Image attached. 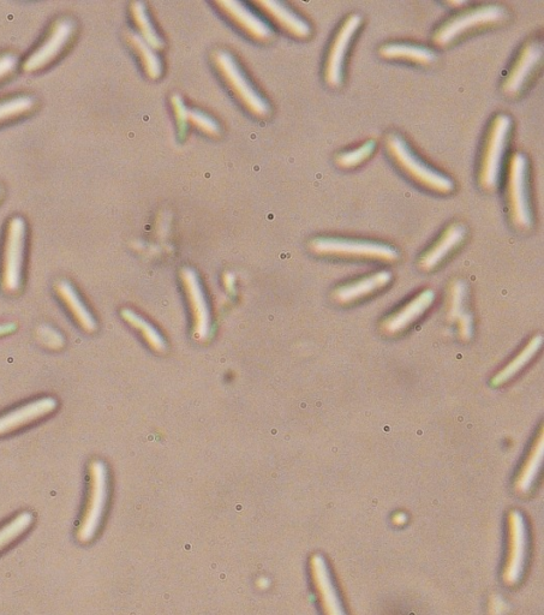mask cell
Instances as JSON below:
<instances>
[{
  "label": "cell",
  "mask_w": 544,
  "mask_h": 615,
  "mask_svg": "<svg viewBox=\"0 0 544 615\" xmlns=\"http://www.w3.org/2000/svg\"><path fill=\"white\" fill-rule=\"evenodd\" d=\"M385 143L387 153L390 155L393 163L412 182L420 185L423 189L439 195L452 194L454 189H456V183H454L453 179L418 157L402 135L397 133L388 134Z\"/></svg>",
  "instance_id": "cell-1"
},
{
  "label": "cell",
  "mask_w": 544,
  "mask_h": 615,
  "mask_svg": "<svg viewBox=\"0 0 544 615\" xmlns=\"http://www.w3.org/2000/svg\"><path fill=\"white\" fill-rule=\"evenodd\" d=\"M512 129V117L506 113L496 115L489 125L478 170V184L487 193L499 188Z\"/></svg>",
  "instance_id": "cell-2"
},
{
  "label": "cell",
  "mask_w": 544,
  "mask_h": 615,
  "mask_svg": "<svg viewBox=\"0 0 544 615\" xmlns=\"http://www.w3.org/2000/svg\"><path fill=\"white\" fill-rule=\"evenodd\" d=\"M506 202L514 228L529 231L534 226L530 195V164L522 152H514L508 160L506 175Z\"/></svg>",
  "instance_id": "cell-3"
},
{
  "label": "cell",
  "mask_w": 544,
  "mask_h": 615,
  "mask_svg": "<svg viewBox=\"0 0 544 615\" xmlns=\"http://www.w3.org/2000/svg\"><path fill=\"white\" fill-rule=\"evenodd\" d=\"M507 17V9L499 4L481 5V7L464 10L450 17L436 29L433 34V44L440 49H445L472 32L501 25Z\"/></svg>",
  "instance_id": "cell-4"
},
{
  "label": "cell",
  "mask_w": 544,
  "mask_h": 615,
  "mask_svg": "<svg viewBox=\"0 0 544 615\" xmlns=\"http://www.w3.org/2000/svg\"><path fill=\"white\" fill-rule=\"evenodd\" d=\"M213 63L221 79L242 104L245 110L257 118H266L271 115V104L257 91L253 82L245 75L241 65L230 52L218 50L213 53Z\"/></svg>",
  "instance_id": "cell-5"
},
{
  "label": "cell",
  "mask_w": 544,
  "mask_h": 615,
  "mask_svg": "<svg viewBox=\"0 0 544 615\" xmlns=\"http://www.w3.org/2000/svg\"><path fill=\"white\" fill-rule=\"evenodd\" d=\"M309 248L316 255L339 259L396 262L400 258L398 249L390 244L355 238L318 237Z\"/></svg>",
  "instance_id": "cell-6"
},
{
  "label": "cell",
  "mask_w": 544,
  "mask_h": 615,
  "mask_svg": "<svg viewBox=\"0 0 544 615\" xmlns=\"http://www.w3.org/2000/svg\"><path fill=\"white\" fill-rule=\"evenodd\" d=\"M107 500H109V474L103 462L95 461L91 464V491L85 515L77 529V540L89 543L97 536L105 515Z\"/></svg>",
  "instance_id": "cell-7"
},
{
  "label": "cell",
  "mask_w": 544,
  "mask_h": 615,
  "mask_svg": "<svg viewBox=\"0 0 544 615\" xmlns=\"http://www.w3.org/2000/svg\"><path fill=\"white\" fill-rule=\"evenodd\" d=\"M26 234L25 219L14 217L9 220L5 232L2 266V286L8 294H15L21 289Z\"/></svg>",
  "instance_id": "cell-8"
},
{
  "label": "cell",
  "mask_w": 544,
  "mask_h": 615,
  "mask_svg": "<svg viewBox=\"0 0 544 615\" xmlns=\"http://www.w3.org/2000/svg\"><path fill=\"white\" fill-rule=\"evenodd\" d=\"M362 16L351 14L343 21L332 40L325 63V81L331 88L342 87L345 76L346 61L352 43L360 32Z\"/></svg>",
  "instance_id": "cell-9"
},
{
  "label": "cell",
  "mask_w": 544,
  "mask_h": 615,
  "mask_svg": "<svg viewBox=\"0 0 544 615\" xmlns=\"http://www.w3.org/2000/svg\"><path fill=\"white\" fill-rule=\"evenodd\" d=\"M76 25L75 22L68 17L59 19L47 33L43 43H41L37 49H35L31 55L23 62L22 69L26 73L33 74L38 73L40 70H44L49 67L56 59L62 55L70 44L75 34Z\"/></svg>",
  "instance_id": "cell-10"
},
{
  "label": "cell",
  "mask_w": 544,
  "mask_h": 615,
  "mask_svg": "<svg viewBox=\"0 0 544 615\" xmlns=\"http://www.w3.org/2000/svg\"><path fill=\"white\" fill-rule=\"evenodd\" d=\"M543 59V45L540 40L531 39L520 49L516 61L508 71L502 92L507 98H517L528 87Z\"/></svg>",
  "instance_id": "cell-11"
},
{
  "label": "cell",
  "mask_w": 544,
  "mask_h": 615,
  "mask_svg": "<svg viewBox=\"0 0 544 615\" xmlns=\"http://www.w3.org/2000/svg\"><path fill=\"white\" fill-rule=\"evenodd\" d=\"M528 552V529L525 519L519 511H511L508 515V552L504 569V581L514 585L523 576Z\"/></svg>",
  "instance_id": "cell-12"
},
{
  "label": "cell",
  "mask_w": 544,
  "mask_h": 615,
  "mask_svg": "<svg viewBox=\"0 0 544 615\" xmlns=\"http://www.w3.org/2000/svg\"><path fill=\"white\" fill-rule=\"evenodd\" d=\"M221 13L237 28L248 35L250 39L259 43H268L274 39V31L271 25L262 17L251 10L247 4L237 2V0H221L215 3Z\"/></svg>",
  "instance_id": "cell-13"
},
{
  "label": "cell",
  "mask_w": 544,
  "mask_h": 615,
  "mask_svg": "<svg viewBox=\"0 0 544 615\" xmlns=\"http://www.w3.org/2000/svg\"><path fill=\"white\" fill-rule=\"evenodd\" d=\"M181 278L193 313L195 336L197 339L206 340L211 336L212 318L199 276L193 268L185 267Z\"/></svg>",
  "instance_id": "cell-14"
},
{
  "label": "cell",
  "mask_w": 544,
  "mask_h": 615,
  "mask_svg": "<svg viewBox=\"0 0 544 615\" xmlns=\"http://www.w3.org/2000/svg\"><path fill=\"white\" fill-rule=\"evenodd\" d=\"M310 571L316 593L319 595L322 611L325 615H348L340 599L336 584L333 582L330 567L321 554L310 559Z\"/></svg>",
  "instance_id": "cell-15"
},
{
  "label": "cell",
  "mask_w": 544,
  "mask_h": 615,
  "mask_svg": "<svg viewBox=\"0 0 544 615\" xmlns=\"http://www.w3.org/2000/svg\"><path fill=\"white\" fill-rule=\"evenodd\" d=\"M255 4L278 27L282 28V31L291 35L292 38L306 40L312 37V26L300 14L292 10L289 5L278 2V0H259Z\"/></svg>",
  "instance_id": "cell-16"
},
{
  "label": "cell",
  "mask_w": 544,
  "mask_h": 615,
  "mask_svg": "<svg viewBox=\"0 0 544 615\" xmlns=\"http://www.w3.org/2000/svg\"><path fill=\"white\" fill-rule=\"evenodd\" d=\"M466 228L462 223H452L442 231V234L436 240L432 247H430L426 253H424L418 266L424 272H430L439 267L448 256H450L454 250L462 246V243L466 238Z\"/></svg>",
  "instance_id": "cell-17"
},
{
  "label": "cell",
  "mask_w": 544,
  "mask_h": 615,
  "mask_svg": "<svg viewBox=\"0 0 544 615\" xmlns=\"http://www.w3.org/2000/svg\"><path fill=\"white\" fill-rule=\"evenodd\" d=\"M434 301L435 292L433 290L420 292V294L404 304L402 308H399L396 313L388 316L382 322V330L387 334H398L408 330L412 324H415L433 306Z\"/></svg>",
  "instance_id": "cell-18"
},
{
  "label": "cell",
  "mask_w": 544,
  "mask_h": 615,
  "mask_svg": "<svg viewBox=\"0 0 544 615\" xmlns=\"http://www.w3.org/2000/svg\"><path fill=\"white\" fill-rule=\"evenodd\" d=\"M58 402L55 398L45 397L26 405L20 406L9 413L0 416V435L13 433L29 423L43 419L57 409Z\"/></svg>",
  "instance_id": "cell-19"
},
{
  "label": "cell",
  "mask_w": 544,
  "mask_h": 615,
  "mask_svg": "<svg viewBox=\"0 0 544 615\" xmlns=\"http://www.w3.org/2000/svg\"><path fill=\"white\" fill-rule=\"evenodd\" d=\"M392 273L390 271H379L369 274L342 286L334 292V300L340 304H351L363 298L372 296L376 292L386 288L392 282Z\"/></svg>",
  "instance_id": "cell-20"
},
{
  "label": "cell",
  "mask_w": 544,
  "mask_h": 615,
  "mask_svg": "<svg viewBox=\"0 0 544 615\" xmlns=\"http://www.w3.org/2000/svg\"><path fill=\"white\" fill-rule=\"evenodd\" d=\"M379 56L386 61L411 63L421 67H429L438 59L429 47L408 43L384 44L379 49Z\"/></svg>",
  "instance_id": "cell-21"
},
{
  "label": "cell",
  "mask_w": 544,
  "mask_h": 615,
  "mask_svg": "<svg viewBox=\"0 0 544 615\" xmlns=\"http://www.w3.org/2000/svg\"><path fill=\"white\" fill-rule=\"evenodd\" d=\"M56 291L58 296L62 298L65 306H67L71 314H73L77 324H79L83 330L88 333H93L97 330V321H95L94 316L89 312V309L86 304L83 303L73 285L67 282V280H59L56 284Z\"/></svg>",
  "instance_id": "cell-22"
},
{
  "label": "cell",
  "mask_w": 544,
  "mask_h": 615,
  "mask_svg": "<svg viewBox=\"0 0 544 615\" xmlns=\"http://www.w3.org/2000/svg\"><path fill=\"white\" fill-rule=\"evenodd\" d=\"M544 439L543 429L537 435L532 444L528 457H526L522 469H520L516 480V491L520 494H528L534 487L543 463Z\"/></svg>",
  "instance_id": "cell-23"
},
{
  "label": "cell",
  "mask_w": 544,
  "mask_h": 615,
  "mask_svg": "<svg viewBox=\"0 0 544 615\" xmlns=\"http://www.w3.org/2000/svg\"><path fill=\"white\" fill-rule=\"evenodd\" d=\"M542 344V336H535L532 338L530 342L518 352L516 357H513L512 361L507 363L506 366L494 376L492 384L494 386L504 385L506 382L513 379L519 372H522V369L528 366L532 358H534L537 352L540 351Z\"/></svg>",
  "instance_id": "cell-24"
},
{
  "label": "cell",
  "mask_w": 544,
  "mask_h": 615,
  "mask_svg": "<svg viewBox=\"0 0 544 615\" xmlns=\"http://www.w3.org/2000/svg\"><path fill=\"white\" fill-rule=\"evenodd\" d=\"M131 19H133L137 28V35L146 43L153 47L155 51L163 50L165 43L163 38L155 28L154 23L149 16L145 3L135 2L130 5Z\"/></svg>",
  "instance_id": "cell-25"
},
{
  "label": "cell",
  "mask_w": 544,
  "mask_h": 615,
  "mask_svg": "<svg viewBox=\"0 0 544 615\" xmlns=\"http://www.w3.org/2000/svg\"><path fill=\"white\" fill-rule=\"evenodd\" d=\"M127 39L131 49H133L137 57H139L142 68L145 70L149 79H160L161 75H163L164 65L158 56V52L134 32H129L127 34Z\"/></svg>",
  "instance_id": "cell-26"
},
{
  "label": "cell",
  "mask_w": 544,
  "mask_h": 615,
  "mask_svg": "<svg viewBox=\"0 0 544 615\" xmlns=\"http://www.w3.org/2000/svg\"><path fill=\"white\" fill-rule=\"evenodd\" d=\"M122 316L131 327H134L135 330L140 331L143 339L146 340V343L151 346L153 350L158 352H163L166 350L164 337L161 336L157 328L149 324V322L143 319L142 316L135 313L134 310L131 309H123Z\"/></svg>",
  "instance_id": "cell-27"
},
{
  "label": "cell",
  "mask_w": 544,
  "mask_h": 615,
  "mask_svg": "<svg viewBox=\"0 0 544 615\" xmlns=\"http://www.w3.org/2000/svg\"><path fill=\"white\" fill-rule=\"evenodd\" d=\"M376 148H378V143L368 140L350 151L339 153L336 157V165L344 170L356 169L373 157Z\"/></svg>",
  "instance_id": "cell-28"
},
{
  "label": "cell",
  "mask_w": 544,
  "mask_h": 615,
  "mask_svg": "<svg viewBox=\"0 0 544 615\" xmlns=\"http://www.w3.org/2000/svg\"><path fill=\"white\" fill-rule=\"evenodd\" d=\"M34 107L35 100L29 95H19V97L0 101V124L23 117L32 112Z\"/></svg>",
  "instance_id": "cell-29"
},
{
  "label": "cell",
  "mask_w": 544,
  "mask_h": 615,
  "mask_svg": "<svg viewBox=\"0 0 544 615\" xmlns=\"http://www.w3.org/2000/svg\"><path fill=\"white\" fill-rule=\"evenodd\" d=\"M34 518L31 512L25 511L16 516L13 521L0 529V551L11 545L32 527Z\"/></svg>",
  "instance_id": "cell-30"
},
{
  "label": "cell",
  "mask_w": 544,
  "mask_h": 615,
  "mask_svg": "<svg viewBox=\"0 0 544 615\" xmlns=\"http://www.w3.org/2000/svg\"><path fill=\"white\" fill-rule=\"evenodd\" d=\"M468 295V286L463 280H454L448 291V319L457 321L465 313V301Z\"/></svg>",
  "instance_id": "cell-31"
},
{
  "label": "cell",
  "mask_w": 544,
  "mask_h": 615,
  "mask_svg": "<svg viewBox=\"0 0 544 615\" xmlns=\"http://www.w3.org/2000/svg\"><path fill=\"white\" fill-rule=\"evenodd\" d=\"M188 124L200 131V133L211 137H217L221 133L220 125L208 113L197 109H189Z\"/></svg>",
  "instance_id": "cell-32"
},
{
  "label": "cell",
  "mask_w": 544,
  "mask_h": 615,
  "mask_svg": "<svg viewBox=\"0 0 544 615\" xmlns=\"http://www.w3.org/2000/svg\"><path fill=\"white\" fill-rule=\"evenodd\" d=\"M171 106L173 115H175L178 134L184 137L188 131V107L185 105L183 98L179 94H173L171 97Z\"/></svg>",
  "instance_id": "cell-33"
},
{
  "label": "cell",
  "mask_w": 544,
  "mask_h": 615,
  "mask_svg": "<svg viewBox=\"0 0 544 615\" xmlns=\"http://www.w3.org/2000/svg\"><path fill=\"white\" fill-rule=\"evenodd\" d=\"M17 67H19V57L14 53L0 55V82L13 75Z\"/></svg>",
  "instance_id": "cell-34"
},
{
  "label": "cell",
  "mask_w": 544,
  "mask_h": 615,
  "mask_svg": "<svg viewBox=\"0 0 544 615\" xmlns=\"http://www.w3.org/2000/svg\"><path fill=\"white\" fill-rule=\"evenodd\" d=\"M456 322L460 339L468 342L472 337V332H474V320H472V315L465 312L463 315L459 316Z\"/></svg>",
  "instance_id": "cell-35"
},
{
  "label": "cell",
  "mask_w": 544,
  "mask_h": 615,
  "mask_svg": "<svg viewBox=\"0 0 544 615\" xmlns=\"http://www.w3.org/2000/svg\"><path fill=\"white\" fill-rule=\"evenodd\" d=\"M43 334L44 342H47V346L51 349H59L64 345V339L61 336V333L56 330H52L51 327L46 328V331H41Z\"/></svg>",
  "instance_id": "cell-36"
},
{
  "label": "cell",
  "mask_w": 544,
  "mask_h": 615,
  "mask_svg": "<svg viewBox=\"0 0 544 615\" xmlns=\"http://www.w3.org/2000/svg\"><path fill=\"white\" fill-rule=\"evenodd\" d=\"M223 283L227 292L230 295H235L236 292V278L233 273L226 272L223 276Z\"/></svg>",
  "instance_id": "cell-37"
},
{
  "label": "cell",
  "mask_w": 544,
  "mask_h": 615,
  "mask_svg": "<svg viewBox=\"0 0 544 615\" xmlns=\"http://www.w3.org/2000/svg\"><path fill=\"white\" fill-rule=\"evenodd\" d=\"M16 330V325L11 322V324H2L0 325V337L7 336L9 333H13Z\"/></svg>",
  "instance_id": "cell-38"
},
{
  "label": "cell",
  "mask_w": 544,
  "mask_h": 615,
  "mask_svg": "<svg viewBox=\"0 0 544 615\" xmlns=\"http://www.w3.org/2000/svg\"><path fill=\"white\" fill-rule=\"evenodd\" d=\"M465 4L466 2H454V0H452V2L447 3V5H450L451 8L463 7V5Z\"/></svg>",
  "instance_id": "cell-39"
},
{
  "label": "cell",
  "mask_w": 544,
  "mask_h": 615,
  "mask_svg": "<svg viewBox=\"0 0 544 615\" xmlns=\"http://www.w3.org/2000/svg\"><path fill=\"white\" fill-rule=\"evenodd\" d=\"M0 195H2V188H0Z\"/></svg>",
  "instance_id": "cell-40"
}]
</instances>
